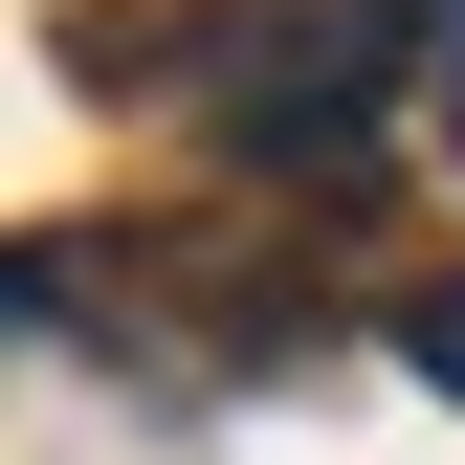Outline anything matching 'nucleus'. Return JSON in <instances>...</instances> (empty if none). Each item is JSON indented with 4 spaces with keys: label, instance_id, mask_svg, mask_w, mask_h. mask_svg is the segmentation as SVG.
<instances>
[{
    "label": "nucleus",
    "instance_id": "obj_1",
    "mask_svg": "<svg viewBox=\"0 0 465 465\" xmlns=\"http://www.w3.org/2000/svg\"><path fill=\"white\" fill-rule=\"evenodd\" d=\"M399 134L465 155V0H421V67H399Z\"/></svg>",
    "mask_w": 465,
    "mask_h": 465
}]
</instances>
